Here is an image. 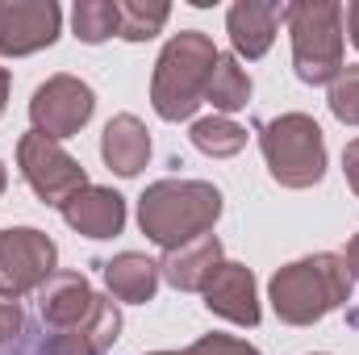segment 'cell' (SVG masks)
Instances as JSON below:
<instances>
[{
    "label": "cell",
    "instance_id": "6da1fadb",
    "mask_svg": "<svg viewBox=\"0 0 359 355\" xmlns=\"http://www.w3.org/2000/svg\"><path fill=\"white\" fill-rule=\"evenodd\" d=\"M351 272L334 251H318L305 260L284 264L268 284V301L284 326H313L339 305L351 301Z\"/></svg>",
    "mask_w": 359,
    "mask_h": 355
},
{
    "label": "cell",
    "instance_id": "7a4b0ae2",
    "mask_svg": "<svg viewBox=\"0 0 359 355\" xmlns=\"http://www.w3.org/2000/svg\"><path fill=\"white\" fill-rule=\"evenodd\" d=\"M217 217H222V192L209 180H155L138 196V226L163 251L209 234Z\"/></svg>",
    "mask_w": 359,
    "mask_h": 355
},
{
    "label": "cell",
    "instance_id": "3957f363",
    "mask_svg": "<svg viewBox=\"0 0 359 355\" xmlns=\"http://www.w3.org/2000/svg\"><path fill=\"white\" fill-rule=\"evenodd\" d=\"M217 55L222 51L205 29H180L159 51L155 76H151V105L163 121H188L201 109Z\"/></svg>",
    "mask_w": 359,
    "mask_h": 355
},
{
    "label": "cell",
    "instance_id": "277c9868",
    "mask_svg": "<svg viewBox=\"0 0 359 355\" xmlns=\"http://www.w3.org/2000/svg\"><path fill=\"white\" fill-rule=\"evenodd\" d=\"M284 25L292 38V67L301 84H334L343 63V4L339 0H292L284 8Z\"/></svg>",
    "mask_w": 359,
    "mask_h": 355
},
{
    "label": "cell",
    "instance_id": "5b68a950",
    "mask_svg": "<svg viewBox=\"0 0 359 355\" xmlns=\"http://www.w3.org/2000/svg\"><path fill=\"white\" fill-rule=\"evenodd\" d=\"M259 147L280 188H313L326 176V134L309 113H280L264 121Z\"/></svg>",
    "mask_w": 359,
    "mask_h": 355
},
{
    "label": "cell",
    "instance_id": "8992f818",
    "mask_svg": "<svg viewBox=\"0 0 359 355\" xmlns=\"http://www.w3.org/2000/svg\"><path fill=\"white\" fill-rule=\"evenodd\" d=\"M59 272V247L46 230L8 226L0 230V301H21L38 293Z\"/></svg>",
    "mask_w": 359,
    "mask_h": 355
},
{
    "label": "cell",
    "instance_id": "52a82bcc",
    "mask_svg": "<svg viewBox=\"0 0 359 355\" xmlns=\"http://www.w3.org/2000/svg\"><path fill=\"white\" fill-rule=\"evenodd\" d=\"M17 168H21L25 184L34 188V196L42 205H55V209H63L80 188H88V172L80 168V159H72L63 151V142H55V138H46L38 130L21 134Z\"/></svg>",
    "mask_w": 359,
    "mask_h": 355
},
{
    "label": "cell",
    "instance_id": "ba28073f",
    "mask_svg": "<svg viewBox=\"0 0 359 355\" xmlns=\"http://www.w3.org/2000/svg\"><path fill=\"white\" fill-rule=\"evenodd\" d=\"M92 109H96V92L92 84H84L80 76H50L46 84H38L29 96V121L38 134L63 142V138H76L84 126L92 121Z\"/></svg>",
    "mask_w": 359,
    "mask_h": 355
},
{
    "label": "cell",
    "instance_id": "9c48e42d",
    "mask_svg": "<svg viewBox=\"0 0 359 355\" xmlns=\"http://www.w3.org/2000/svg\"><path fill=\"white\" fill-rule=\"evenodd\" d=\"M63 8L55 0H0V59H25L55 46Z\"/></svg>",
    "mask_w": 359,
    "mask_h": 355
},
{
    "label": "cell",
    "instance_id": "30bf717a",
    "mask_svg": "<svg viewBox=\"0 0 359 355\" xmlns=\"http://www.w3.org/2000/svg\"><path fill=\"white\" fill-rule=\"evenodd\" d=\"M201 293H205V309L217 314V318H226V322H234V326H259V318H264L255 272L247 264L222 260Z\"/></svg>",
    "mask_w": 359,
    "mask_h": 355
},
{
    "label": "cell",
    "instance_id": "8fae6325",
    "mask_svg": "<svg viewBox=\"0 0 359 355\" xmlns=\"http://www.w3.org/2000/svg\"><path fill=\"white\" fill-rule=\"evenodd\" d=\"M284 8L288 4H280V0H238L226 13V34H230L238 59H264L268 55L276 34H280Z\"/></svg>",
    "mask_w": 359,
    "mask_h": 355
},
{
    "label": "cell",
    "instance_id": "7c38bea8",
    "mask_svg": "<svg viewBox=\"0 0 359 355\" xmlns=\"http://www.w3.org/2000/svg\"><path fill=\"white\" fill-rule=\"evenodd\" d=\"M59 213L84 239H113V234L126 230V196L113 192V188H100V184L80 188Z\"/></svg>",
    "mask_w": 359,
    "mask_h": 355
},
{
    "label": "cell",
    "instance_id": "4fadbf2b",
    "mask_svg": "<svg viewBox=\"0 0 359 355\" xmlns=\"http://www.w3.org/2000/svg\"><path fill=\"white\" fill-rule=\"evenodd\" d=\"M92 301H96V293H92V284H88L84 272H55V276L38 288V314H42V322H46L50 330H72V326H80V322L88 318Z\"/></svg>",
    "mask_w": 359,
    "mask_h": 355
},
{
    "label": "cell",
    "instance_id": "5bb4252c",
    "mask_svg": "<svg viewBox=\"0 0 359 355\" xmlns=\"http://www.w3.org/2000/svg\"><path fill=\"white\" fill-rule=\"evenodd\" d=\"M217 264H222V239L217 234H201V239H192L184 247L163 251L159 276L180 293H201L209 284V276L217 272Z\"/></svg>",
    "mask_w": 359,
    "mask_h": 355
},
{
    "label": "cell",
    "instance_id": "9a60e30c",
    "mask_svg": "<svg viewBox=\"0 0 359 355\" xmlns=\"http://www.w3.org/2000/svg\"><path fill=\"white\" fill-rule=\"evenodd\" d=\"M100 159L109 163V172L117 176H138L151 163V130L134 117V113H117L109 117L104 134H100Z\"/></svg>",
    "mask_w": 359,
    "mask_h": 355
},
{
    "label": "cell",
    "instance_id": "2e32d148",
    "mask_svg": "<svg viewBox=\"0 0 359 355\" xmlns=\"http://www.w3.org/2000/svg\"><path fill=\"white\" fill-rule=\"evenodd\" d=\"M159 264L155 260H147V255H138V251H121V255H113L109 264H104V284H109V293L117 297V301H126V305H147V301H155V293H159Z\"/></svg>",
    "mask_w": 359,
    "mask_h": 355
},
{
    "label": "cell",
    "instance_id": "e0dca14e",
    "mask_svg": "<svg viewBox=\"0 0 359 355\" xmlns=\"http://www.w3.org/2000/svg\"><path fill=\"white\" fill-rule=\"evenodd\" d=\"M205 100H209L222 117L247 109V100H251V76H247V67L238 63V55H217L213 76H209V88H205Z\"/></svg>",
    "mask_w": 359,
    "mask_h": 355
},
{
    "label": "cell",
    "instance_id": "ac0fdd59",
    "mask_svg": "<svg viewBox=\"0 0 359 355\" xmlns=\"http://www.w3.org/2000/svg\"><path fill=\"white\" fill-rule=\"evenodd\" d=\"M192 147L201 151V155H209V159H234L243 147H247V130L234 121V117H222V113H213V117H201V121H192Z\"/></svg>",
    "mask_w": 359,
    "mask_h": 355
},
{
    "label": "cell",
    "instance_id": "d6986e66",
    "mask_svg": "<svg viewBox=\"0 0 359 355\" xmlns=\"http://www.w3.org/2000/svg\"><path fill=\"white\" fill-rule=\"evenodd\" d=\"M117 25H121L117 0H80L76 13H72V29H76V38L88 42V46L109 42V38L117 34Z\"/></svg>",
    "mask_w": 359,
    "mask_h": 355
},
{
    "label": "cell",
    "instance_id": "ffe728a7",
    "mask_svg": "<svg viewBox=\"0 0 359 355\" xmlns=\"http://www.w3.org/2000/svg\"><path fill=\"white\" fill-rule=\"evenodd\" d=\"M117 8H121L117 38H126V42H147V38H155V34L168 25V17H172V8H168L163 0H117Z\"/></svg>",
    "mask_w": 359,
    "mask_h": 355
},
{
    "label": "cell",
    "instance_id": "44dd1931",
    "mask_svg": "<svg viewBox=\"0 0 359 355\" xmlns=\"http://www.w3.org/2000/svg\"><path fill=\"white\" fill-rule=\"evenodd\" d=\"M80 330H84V339L96 347V355H104L117 343V335H121V309H117L109 297H96L92 309H88V318L80 322Z\"/></svg>",
    "mask_w": 359,
    "mask_h": 355
},
{
    "label": "cell",
    "instance_id": "7402d4cb",
    "mask_svg": "<svg viewBox=\"0 0 359 355\" xmlns=\"http://www.w3.org/2000/svg\"><path fill=\"white\" fill-rule=\"evenodd\" d=\"M330 113L343 121V126H359V63L343 67L339 80L330 84V96H326Z\"/></svg>",
    "mask_w": 359,
    "mask_h": 355
},
{
    "label": "cell",
    "instance_id": "603a6c76",
    "mask_svg": "<svg viewBox=\"0 0 359 355\" xmlns=\"http://www.w3.org/2000/svg\"><path fill=\"white\" fill-rule=\"evenodd\" d=\"M184 355H259V347H251L247 339L234 335H201L196 343H188Z\"/></svg>",
    "mask_w": 359,
    "mask_h": 355
},
{
    "label": "cell",
    "instance_id": "cb8c5ba5",
    "mask_svg": "<svg viewBox=\"0 0 359 355\" xmlns=\"http://www.w3.org/2000/svg\"><path fill=\"white\" fill-rule=\"evenodd\" d=\"M46 355H96V347L84 339L80 326H72V330H59V335L46 343Z\"/></svg>",
    "mask_w": 359,
    "mask_h": 355
},
{
    "label": "cell",
    "instance_id": "d4e9b609",
    "mask_svg": "<svg viewBox=\"0 0 359 355\" xmlns=\"http://www.w3.org/2000/svg\"><path fill=\"white\" fill-rule=\"evenodd\" d=\"M21 326H25L21 305H17V301H0V343L17 339V335H21Z\"/></svg>",
    "mask_w": 359,
    "mask_h": 355
},
{
    "label": "cell",
    "instance_id": "484cf974",
    "mask_svg": "<svg viewBox=\"0 0 359 355\" xmlns=\"http://www.w3.org/2000/svg\"><path fill=\"white\" fill-rule=\"evenodd\" d=\"M343 172H347V184H351V192L359 196V138H351V142L343 147Z\"/></svg>",
    "mask_w": 359,
    "mask_h": 355
},
{
    "label": "cell",
    "instance_id": "4316f807",
    "mask_svg": "<svg viewBox=\"0 0 359 355\" xmlns=\"http://www.w3.org/2000/svg\"><path fill=\"white\" fill-rule=\"evenodd\" d=\"M343 25H347V34H351V42H355V51H359V0H351L343 8Z\"/></svg>",
    "mask_w": 359,
    "mask_h": 355
},
{
    "label": "cell",
    "instance_id": "83f0119b",
    "mask_svg": "<svg viewBox=\"0 0 359 355\" xmlns=\"http://www.w3.org/2000/svg\"><path fill=\"white\" fill-rule=\"evenodd\" d=\"M343 260H347V272H351V280H359V234L351 239V243H347V255H343Z\"/></svg>",
    "mask_w": 359,
    "mask_h": 355
},
{
    "label": "cell",
    "instance_id": "f1b7e54d",
    "mask_svg": "<svg viewBox=\"0 0 359 355\" xmlns=\"http://www.w3.org/2000/svg\"><path fill=\"white\" fill-rule=\"evenodd\" d=\"M8 88H13V76L0 67V117H4V109H8Z\"/></svg>",
    "mask_w": 359,
    "mask_h": 355
},
{
    "label": "cell",
    "instance_id": "f546056e",
    "mask_svg": "<svg viewBox=\"0 0 359 355\" xmlns=\"http://www.w3.org/2000/svg\"><path fill=\"white\" fill-rule=\"evenodd\" d=\"M8 188V172H4V163H0V192Z\"/></svg>",
    "mask_w": 359,
    "mask_h": 355
},
{
    "label": "cell",
    "instance_id": "4dcf8cb0",
    "mask_svg": "<svg viewBox=\"0 0 359 355\" xmlns=\"http://www.w3.org/2000/svg\"><path fill=\"white\" fill-rule=\"evenodd\" d=\"M151 355H184V351H151Z\"/></svg>",
    "mask_w": 359,
    "mask_h": 355
}]
</instances>
